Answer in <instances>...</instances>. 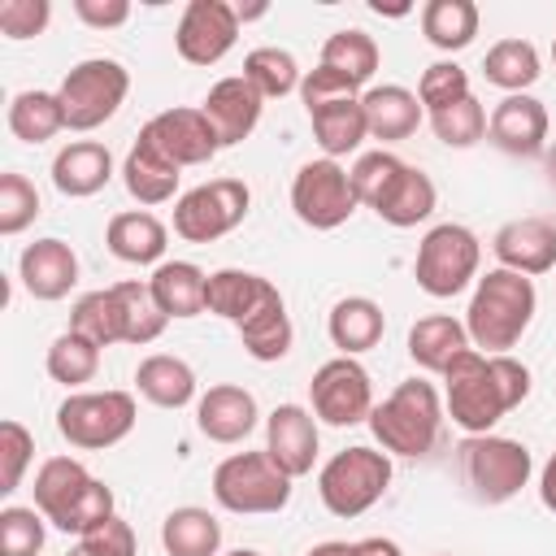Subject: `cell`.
I'll return each mask as SVG.
<instances>
[{"instance_id":"obj_31","label":"cell","mask_w":556,"mask_h":556,"mask_svg":"<svg viewBox=\"0 0 556 556\" xmlns=\"http://www.w3.org/2000/svg\"><path fill=\"white\" fill-rule=\"evenodd\" d=\"M178 178H182V169L169 165L148 139H135V148L122 161V182H126V191L139 204H165V200H174Z\"/></svg>"},{"instance_id":"obj_12","label":"cell","mask_w":556,"mask_h":556,"mask_svg":"<svg viewBox=\"0 0 556 556\" xmlns=\"http://www.w3.org/2000/svg\"><path fill=\"white\" fill-rule=\"evenodd\" d=\"M291 208L304 226L313 230H334L343 226L361 204H356V191H352V178L339 161L330 156H317V161H304L291 178Z\"/></svg>"},{"instance_id":"obj_15","label":"cell","mask_w":556,"mask_h":556,"mask_svg":"<svg viewBox=\"0 0 556 556\" xmlns=\"http://www.w3.org/2000/svg\"><path fill=\"white\" fill-rule=\"evenodd\" d=\"M139 139H148L169 165L187 169V165H208L222 143H217V130L208 126V117L200 109H165L156 113L152 122H143Z\"/></svg>"},{"instance_id":"obj_55","label":"cell","mask_w":556,"mask_h":556,"mask_svg":"<svg viewBox=\"0 0 556 556\" xmlns=\"http://www.w3.org/2000/svg\"><path fill=\"white\" fill-rule=\"evenodd\" d=\"M308 556H352V543H343V539H326V543H317Z\"/></svg>"},{"instance_id":"obj_35","label":"cell","mask_w":556,"mask_h":556,"mask_svg":"<svg viewBox=\"0 0 556 556\" xmlns=\"http://www.w3.org/2000/svg\"><path fill=\"white\" fill-rule=\"evenodd\" d=\"M478 4L473 0H426L421 4V35L439 48V52H460L473 43L478 35Z\"/></svg>"},{"instance_id":"obj_11","label":"cell","mask_w":556,"mask_h":556,"mask_svg":"<svg viewBox=\"0 0 556 556\" xmlns=\"http://www.w3.org/2000/svg\"><path fill=\"white\" fill-rule=\"evenodd\" d=\"M252 208V191L243 178H208L174 200V235L187 243H213L230 235Z\"/></svg>"},{"instance_id":"obj_13","label":"cell","mask_w":556,"mask_h":556,"mask_svg":"<svg viewBox=\"0 0 556 556\" xmlns=\"http://www.w3.org/2000/svg\"><path fill=\"white\" fill-rule=\"evenodd\" d=\"M308 400H313V417L326 426H361L374 413V387H369V369L356 356H330L326 365L313 369L308 382Z\"/></svg>"},{"instance_id":"obj_59","label":"cell","mask_w":556,"mask_h":556,"mask_svg":"<svg viewBox=\"0 0 556 556\" xmlns=\"http://www.w3.org/2000/svg\"><path fill=\"white\" fill-rule=\"evenodd\" d=\"M65 556H87V552H83V547H70V552H65Z\"/></svg>"},{"instance_id":"obj_24","label":"cell","mask_w":556,"mask_h":556,"mask_svg":"<svg viewBox=\"0 0 556 556\" xmlns=\"http://www.w3.org/2000/svg\"><path fill=\"white\" fill-rule=\"evenodd\" d=\"M361 104H365V122H369V139H382V143H400L408 135H417L426 109L417 100V91L400 87V83H382V87H369L361 91Z\"/></svg>"},{"instance_id":"obj_52","label":"cell","mask_w":556,"mask_h":556,"mask_svg":"<svg viewBox=\"0 0 556 556\" xmlns=\"http://www.w3.org/2000/svg\"><path fill=\"white\" fill-rule=\"evenodd\" d=\"M74 13H78V22H87L96 30H113L130 17V4L126 0H74Z\"/></svg>"},{"instance_id":"obj_53","label":"cell","mask_w":556,"mask_h":556,"mask_svg":"<svg viewBox=\"0 0 556 556\" xmlns=\"http://www.w3.org/2000/svg\"><path fill=\"white\" fill-rule=\"evenodd\" d=\"M352 556H404V547H400L395 539L369 534V539H356V543H352Z\"/></svg>"},{"instance_id":"obj_20","label":"cell","mask_w":556,"mask_h":556,"mask_svg":"<svg viewBox=\"0 0 556 556\" xmlns=\"http://www.w3.org/2000/svg\"><path fill=\"white\" fill-rule=\"evenodd\" d=\"M261 421L256 395L235 382H217L195 400V430L208 443H243Z\"/></svg>"},{"instance_id":"obj_33","label":"cell","mask_w":556,"mask_h":556,"mask_svg":"<svg viewBox=\"0 0 556 556\" xmlns=\"http://www.w3.org/2000/svg\"><path fill=\"white\" fill-rule=\"evenodd\" d=\"M482 74H486L491 87H500L508 96H521V91H530L539 83L543 61H539V48L530 39H500V43L486 48Z\"/></svg>"},{"instance_id":"obj_49","label":"cell","mask_w":556,"mask_h":556,"mask_svg":"<svg viewBox=\"0 0 556 556\" xmlns=\"http://www.w3.org/2000/svg\"><path fill=\"white\" fill-rule=\"evenodd\" d=\"M356 96H361V83H352L348 74H339V70H330V65H321V61H317V70H308L304 83H300V100H304L308 113H313V109H326V104H339V100H356Z\"/></svg>"},{"instance_id":"obj_61","label":"cell","mask_w":556,"mask_h":556,"mask_svg":"<svg viewBox=\"0 0 556 556\" xmlns=\"http://www.w3.org/2000/svg\"><path fill=\"white\" fill-rule=\"evenodd\" d=\"M439 556H447V552H439Z\"/></svg>"},{"instance_id":"obj_6","label":"cell","mask_w":556,"mask_h":556,"mask_svg":"<svg viewBox=\"0 0 556 556\" xmlns=\"http://www.w3.org/2000/svg\"><path fill=\"white\" fill-rule=\"evenodd\" d=\"M291 482L269 452H230L217 469H213V500L226 513L239 517H265V513H282L291 504Z\"/></svg>"},{"instance_id":"obj_21","label":"cell","mask_w":556,"mask_h":556,"mask_svg":"<svg viewBox=\"0 0 556 556\" xmlns=\"http://www.w3.org/2000/svg\"><path fill=\"white\" fill-rule=\"evenodd\" d=\"M17 278H22L26 295H35L43 304L65 300L78 282V256L65 239H35L17 256Z\"/></svg>"},{"instance_id":"obj_17","label":"cell","mask_w":556,"mask_h":556,"mask_svg":"<svg viewBox=\"0 0 556 556\" xmlns=\"http://www.w3.org/2000/svg\"><path fill=\"white\" fill-rule=\"evenodd\" d=\"M491 252L504 269L539 278L547 269H556V222L547 217H513L495 230Z\"/></svg>"},{"instance_id":"obj_7","label":"cell","mask_w":556,"mask_h":556,"mask_svg":"<svg viewBox=\"0 0 556 556\" xmlns=\"http://www.w3.org/2000/svg\"><path fill=\"white\" fill-rule=\"evenodd\" d=\"M478 265H482V243L469 226L460 222H439L426 230V239L417 243V261H413V278L426 295L434 300H452L460 295L469 282H478Z\"/></svg>"},{"instance_id":"obj_18","label":"cell","mask_w":556,"mask_h":556,"mask_svg":"<svg viewBox=\"0 0 556 556\" xmlns=\"http://www.w3.org/2000/svg\"><path fill=\"white\" fill-rule=\"evenodd\" d=\"M261 109H265V96L243 78V74H230V78H217L200 104V113L208 117V126L217 130V143L222 148H235L243 143L256 122H261Z\"/></svg>"},{"instance_id":"obj_25","label":"cell","mask_w":556,"mask_h":556,"mask_svg":"<svg viewBox=\"0 0 556 556\" xmlns=\"http://www.w3.org/2000/svg\"><path fill=\"white\" fill-rule=\"evenodd\" d=\"M382 330H387V313L369 295H343L326 317V334L339 348V356H361V352L378 348Z\"/></svg>"},{"instance_id":"obj_50","label":"cell","mask_w":556,"mask_h":556,"mask_svg":"<svg viewBox=\"0 0 556 556\" xmlns=\"http://www.w3.org/2000/svg\"><path fill=\"white\" fill-rule=\"evenodd\" d=\"M52 22L48 0H0V35L4 39H35Z\"/></svg>"},{"instance_id":"obj_47","label":"cell","mask_w":556,"mask_h":556,"mask_svg":"<svg viewBox=\"0 0 556 556\" xmlns=\"http://www.w3.org/2000/svg\"><path fill=\"white\" fill-rule=\"evenodd\" d=\"M465 96H473V91H469V74L456 61H434V65L421 70L417 100H421L426 113H439V109H447V104H456Z\"/></svg>"},{"instance_id":"obj_27","label":"cell","mask_w":556,"mask_h":556,"mask_svg":"<svg viewBox=\"0 0 556 556\" xmlns=\"http://www.w3.org/2000/svg\"><path fill=\"white\" fill-rule=\"evenodd\" d=\"M469 348H473V343H469L465 321H456V317H447V313H430V317H421V321L408 326V356H413V365H421L426 374H447V365H452L460 352H469Z\"/></svg>"},{"instance_id":"obj_58","label":"cell","mask_w":556,"mask_h":556,"mask_svg":"<svg viewBox=\"0 0 556 556\" xmlns=\"http://www.w3.org/2000/svg\"><path fill=\"white\" fill-rule=\"evenodd\" d=\"M226 556H261L256 547H235V552H226Z\"/></svg>"},{"instance_id":"obj_46","label":"cell","mask_w":556,"mask_h":556,"mask_svg":"<svg viewBox=\"0 0 556 556\" xmlns=\"http://www.w3.org/2000/svg\"><path fill=\"white\" fill-rule=\"evenodd\" d=\"M39 217V191L26 174H0V235H22Z\"/></svg>"},{"instance_id":"obj_29","label":"cell","mask_w":556,"mask_h":556,"mask_svg":"<svg viewBox=\"0 0 556 556\" xmlns=\"http://www.w3.org/2000/svg\"><path fill=\"white\" fill-rule=\"evenodd\" d=\"M235 330H239L243 352H248L252 361H261V365L282 361V356L291 352V343H295V326H291V313H287L282 291H274V295H269L248 321H239Z\"/></svg>"},{"instance_id":"obj_1","label":"cell","mask_w":556,"mask_h":556,"mask_svg":"<svg viewBox=\"0 0 556 556\" xmlns=\"http://www.w3.org/2000/svg\"><path fill=\"white\" fill-rule=\"evenodd\" d=\"M526 395L530 369L508 352L486 356L469 348L443 374V408L465 434H491V426L504 421Z\"/></svg>"},{"instance_id":"obj_23","label":"cell","mask_w":556,"mask_h":556,"mask_svg":"<svg viewBox=\"0 0 556 556\" xmlns=\"http://www.w3.org/2000/svg\"><path fill=\"white\" fill-rule=\"evenodd\" d=\"M104 243L117 261L126 265H161L165 248H169V230L156 213L148 208H126V213H113L109 226H104Z\"/></svg>"},{"instance_id":"obj_10","label":"cell","mask_w":556,"mask_h":556,"mask_svg":"<svg viewBox=\"0 0 556 556\" xmlns=\"http://www.w3.org/2000/svg\"><path fill=\"white\" fill-rule=\"evenodd\" d=\"M135 395L130 391H74L61 400L56 408V430L70 447H83V452H104L113 443H122L130 430H135Z\"/></svg>"},{"instance_id":"obj_19","label":"cell","mask_w":556,"mask_h":556,"mask_svg":"<svg viewBox=\"0 0 556 556\" xmlns=\"http://www.w3.org/2000/svg\"><path fill=\"white\" fill-rule=\"evenodd\" d=\"M486 135L508 156H539V152H547V109H543V100H534L530 91L504 96L491 109V117H486Z\"/></svg>"},{"instance_id":"obj_44","label":"cell","mask_w":556,"mask_h":556,"mask_svg":"<svg viewBox=\"0 0 556 556\" xmlns=\"http://www.w3.org/2000/svg\"><path fill=\"white\" fill-rule=\"evenodd\" d=\"M430 130H434V139L447 143V148H473V143L486 135V109H482L473 96H465V100H456V104L430 113Z\"/></svg>"},{"instance_id":"obj_48","label":"cell","mask_w":556,"mask_h":556,"mask_svg":"<svg viewBox=\"0 0 556 556\" xmlns=\"http://www.w3.org/2000/svg\"><path fill=\"white\" fill-rule=\"evenodd\" d=\"M35 456V434L22 421H0V495H13Z\"/></svg>"},{"instance_id":"obj_54","label":"cell","mask_w":556,"mask_h":556,"mask_svg":"<svg viewBox=\"0 0 556 556\" xmlns=\"http://www.w3.org/2000/svg\"><path fill=\"white\" fill-rule=\"evenodd\" d=\"M539 500H543V508L556 513V452L547 456V465H543V473H539Z\"/></svg>"},{"instance_id":"obj_32","label":"cell","mask_w":556,"mask_h":556,"mask_svg":"<svg viewBox=\"0 0 556 556\" xmlns=\"http://www.w3.org/2000/svg\"><path fill=\"white\" fill-rule=\"evenodd\" d=\"M165 556H217L222 552V521L208 508L182 504L161 521Z\"/></svg>"},{"instance_id":"obj_34","label":"cell","mask_w":556,"mask_h":556,"mask_svg":"<svg viewBox=\"0 0 556 556\" xmlns=\"http://www.w3.org/2000/svg\"><path fill=\"white\" fill-rule=\"evenodd\" d=\"M308 122H313V135H317V143H321V152H326L330 161L356 152V148L369 139V122H365L361 96H356V100L326 104V109H313Z\"/></svg>"},{"instance_id":"obj_45","label":"cell","mask_w":556,"mask_h":556,"mask_svg":"<svg viewBox=\"0 0 556 556\" xmlns=\"http://www.w3.org/2000/svg\"><path fill=\"white\" fill-rule=\"evenodd\" d=\"M43 513L30 504L0 508V556H39L43 547Z\"/></svg>"},{"instance_id":"obj_37","label":"cell","mask_w":556,"mask_h":556,"mask_svg":"<svg viewBox=\"0 0 556 556\" xmlns=\"http://www.w3.org/2000/svg\"><path fill=\"white\" fill-rule=\"evenodd\" d=\"M113 295H117V308H122V343L130 348H143V343H156L169 326V317L161 313V304L152 300L148 282H113Z\"/></svg>"},{"instance_id":"obj_5","label":"cell","mask_w":556,"mask_h":556,"mask_svg":"<svg viewBox=\"0 0 556 556\" xmlns=\"http://www.w3.org/2000/svg\"><path fill=\"white\" fill-rule=\"evenodd\" d=\"M387 486H391V456L378 447H365V443L334 452L317 473V495H321L326 513H334L343 521L369 513L387 495Z\"/></svg>"},{"instance_id":"obj_14","label":"cell","mask_w":556,"mask_h":556,"mask_svg":"<svg viewBox=\"0 0 556 556\" xmlns=\"http://www.w3.org/2000/svg\"><path fill=\"white\" fill-rule=\"evenodd\" d=\"M239 39V13L226 0H191L174 26V48L187 65H217Z\"/></svg>"},{"instance_id":"obj_30","label":"cell","mask_w":556,"mask_h":556,"mask_svg":"<svg viewBox=\"0 0 556 556\" xmlns=\"http://www.w3.org/2000/svg\"><path fill=\"white\" fill-rule=\"evenodd\" d=\"M135 387L148 404L156 408H187L195 400V369L182 361V356H169V352H152L139 361L135 369Z\"/></svg>"},{"instance_id":"obj_4","label":"cell","mask_w":556,"mask_h":556,"mask_svg":"<svg viewBox=\"0 0 556 556\" xmlns=\"http://www.w3.org/2000/svg\"><path fill=\"white\" fill-rule=\"evenodd\" d=\"M369 430L387 456H426L443 430V400L434 382L408 378L369 413Z\"/></svg>"},{"instance_id":"obj_41","label":"cell","mask_w":556,"mask_h":556,"mask_svg":"<svg viewBox=\"0 0 556 556\" xmlns=\"http://www.w3.org/2000/svg\"><path fill=\"white\" fill-rule=\"evenodd\" d=\"M378 61H382V52H378L374 35H365V30H356V26L334 30V35L321 43V65H330V70H339V74H348V78H352V83H361V87L374 78Z\"/></svg>"},{"instance_id":"obj_3","label":"cell","mask_w":556,"mask_h":556,"mask_svg":"<svg viewBox=\"0 0 556 556\" xmlns=\"http://www.w3.org/2000/svg\"><path fill=\"white\" fill-rule=\"evenodd\" d=\"M35 508L48 517V526L65 530V534H87L96 526H104L113 513V491L87 473L83 460L74 456H48L35 473Z\"/></svg>"},{"instance_id":"obj_16","label":"cell","mask_w":556,"mask_h":556,"mask_svg":"<svg viewBox=\"0 0 556 556\" xmlns=\"http://www.w3.org/2000/svg\"><path fill=\"white\" fill-rule=\"evenodd\" d=\"M265 452L287 478L313 473L317 460V417L304 404H278L265 417Z\"/></svg>"},{"instance_id":"obj_22","label":"cell","mask_w":556,"mask_h":556,"mask_svg":"<svg viewBox=\"0 0 556 556\" xmlns=\"http://www.w3.org/2000/svg\"><path fill=\"white\" fill-rule=\"evenodd\" d=\"M113 178V152L96 139H74L52 156V187L70 200H87L104 191Z\"/></svg>"},{"instance_id":"obj_51","label":"cell","mask_w":556,"mask_h":556,"mask_svg":"<svg viewBox=\"0 0 556 556\" xmlns=\"http://www.w3.org/2000/svg\"><path fill=\"white\" fill-rule=\"evenodd\" d=\"M78 547H83L87 556H135V530H130V521L109 517L104 526L87 530V534L78 539Z\"/></svg>"},{"instance_id":"obj_38","label":"cell","mask_w":556,"mask_h":556,"mask_svg":"<svg viewBox=\"0 0 556 556\" xmlns=\"http://www.w3.org/2000/svg\"><path fill=\"white\" fill-rule=\"evenodd\" d=\"M434 204H439V187H434V178H430L426 169L408 165L404 178L395 182V191L382 200L378 217H382L387 226H395V230H408V226L426 222V217L434 213Z\"/></svg>"},{"instance_id":"obj_2","label":"cell","mask_w":556,"mask_h":556,"mask_svg":"<svg viewBox=\"0 0 556 556\" xmlns=\"http://www.w3.org/2000/svg\"><path fill=\"white\" fill-rule=\"evenodd\" d=\"M534 308H539L534 278L513 274V269H504V265L478 274L473 295H469V308H465L469 343H473L478 352H486V356H500V352L517 348L521 334H526L530 321H534Z\"/></svg>"},{"instance_id":"obj_26","label":"cell","mask_w":556,"mask_h":556,"mask_svg":"<svg viewBox=\"0 0 556 556\" xmlns=\"http://www.w3.org/2000/svg\"><path fill=\"white\" fill-rule=\"evenodd\" d=\"M148 291H152V300L161 304L165 317H200V313H208V300H204L208 274L200 265H191V261H161L152 269V278H148Z\"/></svg>"},{"instance_id":"obj_43","label":"cell","mask_w":556,"mask_h":556,"mask_svg":"<svg viewBox=\"0 0 556 556\" xmlns=\"http://www.w3.org/2000/svg\"><path fill=\"white\" fill-rule=\"evenodd\" d=\"M48 378L61 382V387H83L96 378L100 369V348L74 330H61L52 343H48Z\"/></svg>"},{"instance_id":"obj_39","label":"cell","mask_w":556,"mask_h":556,"mask_svg":"<svg viewBox=\"0 0 556 556\" xmlns=\"http://www.w3.org/2000/svg\"><path fill=\"white\" fill-rule=\"evenodd\" d=\"M404 169H408V161H400L395 152H387V148H378V152H361L356 156V165L348 169V178H352V191H356V204H365V208H382V200L395 191V182L404 178Z\"/></svg>"},{"instance_id":"obj_9","label":"cell","mask_w":556,"mask_h":556,"mask_svg":"<svg viewBox=\"0 0 556 556\" xmlns=\"http://www.w3.org/2000/svg\"><path fill=\"white\" fill-rule=\"evenodd\" d=\"M130 96V70L113 56H87L78 61L61 87L56 100L65 109V130H96L104 126Z\"/></svg>"},{"instance_id":"obj_56","label":"cell","mask_w":556,"mask_h":556,"mask_svg":"<svg viewBox=\"0 0 556 556\" xmlns=\"http://www.w3.org/2000/svg\"><path fill=\"white\" fill-rule=\"evenodd\" d=\"M543 165H547V178L556 187V139H547V152H543Z\"/></svg>"},{"instance_id":"obj_40","label":"cell","mask_w":556,"mask_h":556,"mask_svg":"<svg viewBox=\"0 0 556 556\" xmlns=\"http://www.w3.org/2000/svg\"><path fill=\"white\" fill-rule=\"evenodd\" d=\"M70 330L83 334V339H91L96 348L122 343V308H117L113 287H100V291L78 295V304L70 308Z\"/></svg>"},{"instance_id":"obj_57","label":"cell","mask_w":556,"mask_h":556,"mask_svg":"<svg viewBox=\"0 0 556 556\" xmlns=\"http://www.w3.org/2000/svg\"><path fill=\"white\" fill-rule=\"evenodd\" d=\"M235 13H239V26H243L252 17H265V4H248V9H235Z\"/></svg>"},{"instance_id":"obj_28","label":"cell","mask_w":556,"mask_h":556,"mask_svg":"<svg viewBox=\"0 0 556 556\" xmlns=\"http://www.w3.org/2000/svg\"><path fill=\"white\" fill-rule=\"evenodd\" d=\"M274 291H278V287H274L269 278L252 274V269H213L204 300H208V313H217V317H226V321L239 326V321H248Z\"/></svg>"},{"instance_id":"obj_42","label":"cell","mask_w":556,"mask_h":556,"mask_svg":"<svg viewBox=\"0 0 556 556\" xmlns=\"http://www.w3.org/2000/svg\"><path fill=\"white\" fill-rule=\"evenodd\" d=\"M243 78L265 96V100H282L291 91H300L304 74L295 65V56L287 48H252L243 56Z\"/></svg>"},{"instance_id":"obj_8","label":"cell","mask_w":556,"mask_h":556,"mask_svg":"<svg viewBox=\"0 0 556 556\" xmlns=\"http://www.w3.org/2000/svg\"><path fill=\"white\" fill-rule=\"evenodd\" d=\"M456 452H460L465 486L473 491L478 504H508L534 473L530 447L504 434H465Z\"/></svg>"},{"instance_id":"obj_36","label":"cell","mask_w":556,"mask_h":556,"mask_svg":"<svg viewBox=\"0 0 556 556\" xmlns=\"http://www.w3.org/2000/svg\"><path fill=\"white\" fill-rule=\"evenodd\" d=\"M9 130L22 143H48L65 130V109L56 91H17L9 100Z\"/></svg>"},{"instance_id":"obj_60","label":"cell","mask_w":556,"mask_h":556,"mask_svg":"<svg viewBox=\"0 0 556 556\" xmlns=\"http://www.w3.org/2000/svg\"><path fill=\"white\" fill-rule=\"evenodd\" d=\"M552 61H556V39H552Z\"/></svg>"}]
</instances>
